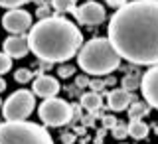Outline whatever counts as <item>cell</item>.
Wrapping results in <instances>:
<instances>
[{
	"label": "cell",
	"instance_id": "cell-27",
	"mask_svg": "<svg viewBox=\"0 0 158 144\" xmlns=\"http://www.w3.org/2000/svg\"><path fill=\"white\" fill-rule=\"evenodd\" d=\"M77 85H79V87L89 85V79H87V77H79V79H77Z\"/></svg>",
	"mask_w": 158,
	"mask_h": 144
},
{
	"label": "cell",
	"instance_id": "cell-20",
	"mask_svg": "<svg viewBox=\"0 0 158 144\" xmlns=\"http://www.w3.org/2000/svg\"><path fill=\"white\" fill-rule=\"evenodd\" d=\"M113 134H115V138L123 140V138L128 136V128L125 125H115V126H113Z\"/></svg>",
	"mask_w": 158,
	"mask_h": 144
},
{
	"label": "cell",
	"instance_id": "cell-31",
	"mask_svg": "<svg viewBox=\"0 0 158 144\" xmlns=\"http://www.w3.org/2000/svg\"><path fill=\"white\" fill-rule=\"evenodd\" d=\"M0 122H2V121H0Z\"/></svg>",
	"mask_w": 158,
	"mask_h": 144
},
{
	"label": "cell",
	"instance_id": "cell-11",
	"mask_svg": "<svg viewBox=\"0 0 158 144\" xmlns=\"http://www.w3.org/2000/svg\"><path fill=\"white\" fill-rule=\"evenodd\" d=\"M30 51V46H28V39L20 34V36H10L4 39V53L8 57H24L26 53Z\"/></svg>",
	"mask_w": 158,
	"mask_h": 144
},
{
	"label": "cell",
	"instance_id": "cell-12",
	"mask_svg": "<svg viewBox=\"0 0 158 144\" xmlns=\"http://www.w3.org/2000/svg\"><path fill=\"white\" fill-rule=\"evenodd\" d=\"M132 101H135L132 93L131 91H125V89H113V91L109 93V97H107L109 107H111L113 111H117V113L127 111L128 105H131Z\"/></svg>",
	"mask_w": 158,
	"mask_h": 144
},
{
	"label": "cell",
	"instance_id": "cell-17",
	"mask_svg": "<svg viewBox=\"0 0 158 144\" xmlns=\"http://www.w3.org/2000/svg\"><path fill=\"white\" fill-rule=\"evenodd\" d=\"M52 6L56 12H73L75 10V0H52Z\"/></svg>",
	"mask_w": 158,
	"mask_h": 144
},
{
	"label": "cell",
	"instance_id": "cell-15",
	"mask_svg": "<svg viewBox=\"0 0 158 144\" xmlns=\"http://www.w3.org/2000/svg\"><path fill=\"white\" fill-rule=\"evenodd\" d=\"M146 113H148V105H146V103L132 101L131 109H128V121H138V118H142Z\"/></svg>",
	"mask_w": 158,
	"mask_h": 144
},
{
	"label": "cell",
	"instance_id": "cell-10",
	"mask_svg": "<svg viewBox=\"0 0 158 144\" xmlns=\"http://www.w3.org/2000/svg\"><path fill=\"white\" fill-rule=\"evenodd\" d=\"M32 93L42 99H52L59 93V81L52 75H40L32 85Z\"/></svg>",
	"mask_w": 158,
	"mask_h": 144
},
{
	"label": "cell",
	"instance_id": "cell-18",
	"mask_svg": "<svg viewBox=\"0 0 158 144\" xmlns=\"http://www.w3.org/2000/svg\"><path fill=\"white\" fill-rule=\"evenodd\" d=\"M10 67H12V57H8L4 51H0V75L10 71Z\"/></svg>",
	"mask_w": 158,
	"mask_h": 144
},
{
	"label": "cell",
	"instance_id": "cell-6",
	"mask_svg": "<svg viewBox=\"0 0 158 144\" xmlns=\"http://www.w3.org/2000/svg\"><path fill=\"white\" fill-rule=\"evenodd\" d=\"M38 115L49 126H63V125H67V122L71 121L73 109H71V105H69L67 101L52 97V99H46V101L40 105Z\"/></svg>",
	"mask_w": 158,
	"mask_h": 144
},
{
	"label": "cell",
	"instance_id": "cell-24",
	"mask_svg": "<svg viewBox=\"0 0 158 144\" xmlns=\"http://www.w3.org/2000/svg\"><path fill=\"white\" fill-rule=\"evenodd\" d=\"M115 125H117V118L115 117H111V115L103 117V126H105V128H113Z\"/></svg>",
	"mask_w": 158,
	"mask_h": 144
},
{
	"label": "cell",
	"instance_id": "cell-1",
	"mask_svg": "<svg viewBox=\"0 0 158 144\" xmlns=\"http://www.w3.org/2000/svg\"><path fill=\"white\" fill-rule=\"evenodd\" d=\"M109 42L135 65H158V0L123 4L109 22Z\"/></svg>",
	"mask_w": 158,
	"mask_h": 144
},
{
	"label": "cell",
	"instance_id": "cell-30",
	"mask_svg": "<svg viewBox=\"0 0 158 144\" xmlns=\"http://www.w3.org/2000/svg\"><path fill=\"white\" fill-rule=\"evenodd\" d=\"M0 107H2V101H0Z\"/></svg>",
	"mask_w": 158,
	"mask_h": 144
},
{
	"label": "cell",
	"instance_id": "cell-28",
	"mask_svg": "<svg viewBox=\"0 0 158 144\" xmlns=\"http://www.w3.org/2000/svg\"><path fill=\"white\" fill-rule=\"evenodd\" d=\"M38 14H40L42 18H48V6H42V8L38 10Z\"/></svg>",
	"mask_w": 158,
	"mask_h": 144
},
{
	"label": "cell",
	"instance_id": "cell-22",
	"mask_svg": "<svg viewBox=\"0 0 158 144\" xmlns=\"http://www.w3.org/2000/svg\"><path fill=\"white\" fill-rule=\"evenodd\" d=\"M28 0H0V6H6V8H20L22 4H26Z\"/></svg>",
	"mask_w": 158,
	"mask_h": 144
},
{
	"label": "cell",
	"instance_id": "cell-5",
	"mask_svg": "<svg viewBox=\"0 0 158 144\" xmlns=\"http://www.w3.org/2000/svg\"><path fill=\"white\" fill-rule=\"evenodd\" d=\"M36 109V95L28 89H20V91L12 93L6 103H2V113L4 118L10 122L16 121H26V118L34 113Z\"/></svg>",
	"mask_w": 158,
	"mask_h": 144
},
{
	"label": "cell",
	"instance_id": "cell-19",
	"mask_svg": "<svg viewBox=\"0 0 158 144\" xmlns=\"http://www.w3.org/2000/svg\"><path fill=\"white\" fill-rule=\"evenodd\" d=\"M14 79H16L18 83H28L30 79H32V71H30V69H18V71L14 73Z\"/></svg>",
	"mask_w": 158,
	"mask_h": 144
},
{
	"label": "cell",
	"instance_id": "cell-8",
	"mask_svg": "<svg viewBox=\"0 0 158 144\" xmlns=\"http://www.w3.org/2000/svg\"><path fill=\"white\" fill-rule=\"evenodd\" d=\"M2 26L6 28L8 32L20 36V34H24L26 30L32 28V14L26 12V10H10V12L4 14Z\"/></svg>",
	"mask_w": 158,
	"mask_h": 144
},
{
	"label": "cell",
	"instance_id": "cell-4",
	"mask_svg": "<svg viewBox=\"0 0 158 144\" xmlns=\"http://www.w3.org/2000/svg\"><path fill=\"white\" fill-rule=\"evenodd\" d=\"M0 144H53L44 126L28 121L0 122Z\"/></svg>",
	"mask_w": 158,
	"mask_h": 144
},
{
	"label": "cell",
	"instance_id": "cell-26",
	"mask_svg": "<svg viewBox=\"0 0 158 144\" xmlns=\"http://www.w3.org/2000/svg\"><path fill=\"white\" fill-rule=\"evenodd\" d=\"M61 140H63V144H71L73 140H75V136H73V134H63Z\"/></svg>",
	"mask_w": 158,
	"mask_h": 144
},
{
	"label": "cell",
	"instance_id": "cell-25",
	"mask_svg": "<svg viewBox=\"0 0 158 144\" xmlns=\"http://www.w3.org/2000/svg\"><path fill=\"white\" fill-rule=\"evenodd\" d=\"M107 4L113 8H121L123 4H127V0H107Z\"/></svg>",
	"mask_w": 158,
	"mask_h": 144
},
{
	"label": "cell",
	"instance_id": "cell-21",
	"mask_svg": "<svg viewBox=\"0 0 158 144\" xmlns=\"http://www.w3.org/2000/svg\"><path fill=\"white\" fill-rule=\"evenodd\" d=\"M89 87L93 89V93H101L107 85H105V81H103V79H91V81H89Z\"/></svg>",
	"mask_w": 158,
	"mask_h": 144
},
{
	"label": "cell",
	"instance_id": "cell-3",
	"mask_svg": "<svg viewBox=\"0 0 158 144\" xmlns=\"http://www.w3.org/2000/svg\"><path fill=\"white\" fill-rule=\"evenodd\" d=\"M77 63L85 73L99 77L115 71L121 63V57L107 38H93L79 49Z\"/></svg>",
	"mask_w": 158,
	"mask_h": 144
},
{
	"label": "cell",
	"instance_id": "cell-7",
	"mask_svg": "<svg viewBox=\"0 0 158 144\" xmlns=\"http://www.w3.org/2000/svg\"><path fill=\"white\" fill-rule=\"evenodd\" d=\"M73 14H75L77 22L87 24V26H95V24H101L103 20L107 18L105 8H103L99 2H93V0H89V2L81 4V6H75Z\"/></svg>",
	"mask_w": 158,
	"mask_h": 144
},
{
	"label": "cell",
	"instance_id": "cell-9",
	"mask_svg": "<svg viewBox=\"0 0 158 144\" xmlns=\"http://www.w3.org/2000/svg\"><path fill=\"white\" fill-rule=\"evenodd\" d=\"M146 105L158 109V65H152L144 75H140V87Z\"/></svg>",
	"mask_w": 158,
	"mask_h": 144
},
{
	"label": "cell",
	"instance_id": "cell-23",
	"mask_svg": "<svg viewBox=\"0 0 158 144\" xmlns=\"http://www.w3.org/2000/svg\"><path fill=\"white\" fill-rule=\"evenodd\" d=\"M73 73H75V67H71V65H61V67H59V75L65 77V79L71 77Z\"/></svg>",
	"mask_w": 158,
	"mask_h": 144
},
{
	"label": "cell",
	"instance_id": "cell-16",
	"mask_svg": "<svg viewBox=\"0 0 158 144\" xmlns=\"http://www.w3.org/2000/svg\"><path fill=\"white\" fill-rule=\"evenodd\" d=\"M138 87H140V75L138 73H128V75L123 77V89L125 91L132 93V89H138Z\"/></svg>",
	"mask_w": 158,
	"mask_h": 144
},
{
	"label": "cell",
	"instance_id": "cell-14",
	"mask_svg": "<svg viewBox=\"0 0 158 144\" xmlns=\"http://www.w3.org/2000/svg\"><path fill=\"white\" fill-rule=\"evenodd\" d=\"M81 105L87 109V111H99L103 105V101H101V95L99 93H85V95L81 97Z\"/></svg>",
	"mask_w": 158,
	"mask_h": 144
},
{
	"label": "cell",
	"instance_id": "cell-2",
	"mask_svg": "<svg viewBox=\"0 0 158 144\" xmlns=\"http://www.w3.org/2000/svg\"><path fill=\"white\" fill-rule=\"evenodd\" d=\"M28 46L34 56L46 63L69 61L83 43L81 32L73 22L59 16H48L30 28Z\"/></svg>",
	"mask_w": 158,
	"mask_h": 144
},
{
	"label": "cell",
	"instance_id": "cell-29",
	"mask_svg": "<svg viewBox=\"0 0 158 144\" xmlns=\"http://www.w3.org/2000/svg\"><path fill=\"white\" fill-rule=\"evenodd\" d=\"M4 89H6V81L0 77V91H4Z\"/></svg>",
	"mask_w": 158,
	"mask_h": 144
},
{
	"label": "cell",
	"instance_id": "cell-13",
	"mask_svg": "<svg viewBox=\"0 0 158 144\" xmlns=\"http://www.w3.org/2000/svg\"><path fill=\"white\" fill-rule=\"evenodd\" d=\"M127 128H128V134L132 138H136V140H142V138L148 136V125L142 122L140 118H138V121H131V125Z\"/></svg>",
	"mask_w": 158,
	"mask_h": 144
}]
</instances>
